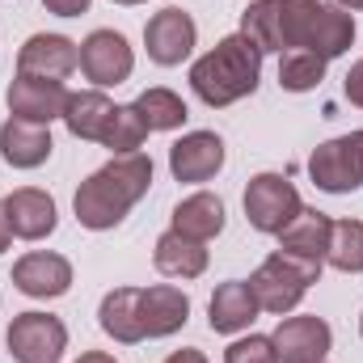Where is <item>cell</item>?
<instances>
[{
	"label": "cell",
	"mask_w": 363,
	"mask_h": 363,
	"mask_svg": "<svg viewBox=\"0 0 363 363\" xmlns=\"http://www.w3.org/2000/svg\"><path fill=\"white\" fill-rule=\"evenodd\" d=\"M300 211H304L300 190L283 178V174H258V178H250V186H245V220L258 233L279 237Z\"/></svg>",
	"instance_id": "obj_7"
},
{
	"label": "cell",
	"mask_w": 363,
	"mask_h": 363,
	"mask_svg": "<svg viewBox=\"0 0 363 363\" xmlns=\"http://www.w3.org/2000/svg\"><path fill=\"white\" fill-rule=\"evenodd\" d=\"M325 262L342 274L363 271V220H334L330 228V254Z\"/></svg>",
	"instance_id": "obj_26"
},
{
	"label": "cell",
	"mask_w": 363,
	"mask_h": 363,
	"mask_svg": "<svg viewBox=\"0 0 363 363\" xmlns=\"http://www.w3.org/2000/svg\"><path fill=\"white\" fill-rule=\"evenodd\" d=\"M131 106H135V114L144 118L148 131H178L182 123L190 118L186 101H182L174 89H161V85H157V89H144Z\"/></svg>",
	"instance_id": "obj_25"
},
{
	"label": "cell",
	"mask_w": 363,
	"mask_h": 363,
	"mask_svg": "<svg viewBox=\"0 0 363 363\" xmlns=\"http://www.w3.org/2000/svg\"><path fill=\"white\" fill-rule=\"evenodd\" d=\"M114 4H144V0H114Z\"/></svg>",
	"instance_id": "obj_36"
},
{
	"label": "cell",
	"mask_w": 363,
	"mask_h": 363,
	"mask_svg": "<svg viewBox=\"0 0 363 363\" xmlns=\"http://www.w3.org/2000/svg\"><path fill=\"white\" fill-rule=\"evenodd\" d=\"M9 241H13V228H9V216H4V199H0V254L9 250Z\"/></svg>",
	"instance_id": "obj_33"
},
{
	"label": "cell",
	"mask_w": 363,
	"mask_h": 363,
	"mask_svg": "<svg viewBox=\"0 0 363 363\" xmlns=\"http://www.w3.org/2000/svg\"><path fill=\"white\" fill-rule=\"evenodd\" d=\"M224 140L216 131H190L169 148V174L178 182H211L224 169Z\"/></svg>",
	"instance_id": "obj_14"
},
{
	"label": "cell",
	"mask_w": 363,
	"mask_h": 363,
	"mask_svg": "<svg viewBox=\"0 0 363 363\" xmlns=\"http://www.w3.org/2000/svg\"><path fill=\"white\" fill-rule=\"evenodd\" d=\"M194 43H199V26H194V17H190L186 9H178V4L152 13L148 26H144L148 60L161 64V68H178L182 60H190Z\"/></svg>",
	"instance_id": "obj_9"
},
{
	"label": "cell",
	"mask_w": 363,
	"mask_h": 363,
	"mask_svg": "<svg viewBox=\"0 0 363 363\" xmlns=\"http://www.w3.org/2000/svg\"><path fill=\"white\" fill-rule=\"evenodd\" d=\"M77 363H118V359H114V355H106V351H85Z\"/></svg>",
	"instance_id": "obj_34"
},
{
	"label": "cell",
	"mask_w": 363,
	"mask_h": 363,
	"mask_svg": "<svg viewBox=\"0 0 363 363\" xmlns=\"http://www.w3.org/2000/svg\"><path fill=\"white\" fill-rule=\"evenodd\" d=\"M4 216H9V228L13 237L21 241H43L55 233L60 224V211H55V199L47 190H34V186H21L4 199Z\"/></svg>",
	"instance_id": "obj_15"
},
{
	"label": "cell",
	"mask_w": 363,
	"mask_h": 363,
	"mask_svg": "<svg viewBox=\"0 0 363 363\" xmlns=\"http://www.w3.org/2000/svg\"><path fill=\"white\" fill-rule=\"evenodd\" d=\"M68 85L64 81H47V77H26L17 72L13 85L4 93L9 101V118H21V123H38V127H51L55 118H64L68 110Z\"/></svg>",
	"instance_id": "obj_8"
},
{
	"label": "cell",
	"mask_w": 363,
	"mask_h": 363,
	"mask_svg": "<svg viewBox=\"0 0 363 363\" xmlns=\"http://www.w3.org/2000/svg\"><path fill=\"white\" fill-rule=\"evenodd\" d=\"M13 287L26 291L30 300H55L72 287V262L51 250H34L13 262Z\"/></svg>",
	"instance_id": "obj_13"
},
{
	"label": "cell",
	"mask_w": 363,
	"mask_h": 363,
	"mask_svg": "<svg viewBox=\"0 0 363 363\" xmlns=\"http://www.w3.org/2000/svg\"><path fill=\"white\" fill-rule=\"evenodd\" d=\"M279 13H283V51H313L321 60H338L355 43V17L342 4L279 0Z\"/></svg>",
	"instance_id": "obj_3"
},
{
	"label": "cell",
	"mask_w": 363,
	"mask_h": 363,
	"mask_svg": "<svg viewBox=\"0 0 363 363\" xmlns=\"http://www.w3.org/2000/svg\"><path fill=\"white\" fill-rule=\"evenodd\" d=\"M308 178L325 194H351L363 186V131L325 140L308 157Z\"/></svg>",
	"instance_id": "obj_5"
},
{
	"label": "cell",
	"mask_w": 363,
	"mask_h": 363,
	"mask_svg": "<svg viewBox=\"0 0 363 363\" xmlns=\"http://www.w3.org/2000/svg\"><path fill=\"white\" fill-rule=\"evenodd\" d=\"M51 131L38 127V123H21V118H9L0 127V157L4 165L13 169H38L51 161Z\"/></svg>",
	"instance_id": "obj_19"
},
{
	"label": "cell",
	"mask_w": 363,
	"mask_h": 363,
	"mask_svg": "<svg viewBox=\"0 0 363 363\" xmlns=\"http://www.w3.org/2000/svg\"><path fill=\"white\" fill-rule=\"evenodd\" d=\"M81 72L93 81V89L123 85L135 72V51L118 30H93L81 43Z\"/></svg>",
	"instance_id": "obj_10"
},
{
	"label": "cell",
	"mask_w": 363,
	"mask_h": 363,
	"mask_svg": "<svg viewBox=\"0 0 363 363\" xmlns=\"http://www.w3.org/2000/svg\"><path fill=\"white\" fill-rule=\"evenodd\" d=\"M359 334H363V317H359Z\"/></svg>",
	"instance_id": "obj_37"
},
{
	"label": "cell",
	"mask_w": 363,
	"mask_h": 363,
	"mask_svg": "<svg viewBox=\"0 0 363 363\" xmlns=\"http://www.w3.org/2000/svg\"><path fill=\"white\" fill-rule=\"evenodd\" d=\"M140 317H144V338H169L190 321V296L174 283L140 287Z\"/></svg>",
	"instance_id": "obj_16"
},
{
	"label": "cell",
	"mask_w": 363,
	"mask_h": 363,
	"mask_svg": "<svg viewBox=\"0 0 363 363\" xmlns=\"http://www.w3.org/2000/svg\"><path fill=\"white\" fill-rule=\"evenodd\" d=\"M114 114V101L106 97L101 89H85V93H72L68 97V110H64V123L77 140H97L101 144V131Z\"/></svg>",
	"instance_id": "obj_23"
},
{
	"label": "cell",
	"mask_w": 363,
	"mask_h": 363,
	"mask_svg": "<svg viewBox=\"0 0 363 363\" xmlns=\"http://www.w3.org/2000/svg\"><path fill=\"white\" fill-rule=\"evenodd\" d=\"M258 313H262V308H258V296H254V287H250L245 279L220 283V287L211 291V300H207V325H211L216 334H241V330L254 325Z\"/></svg>",
	"instance_id": "obj_17"
},
{
	"label": "cell",
	"mask_w": 363,
	"mask_h": 363,
	"mask_svg": "<svg viewBox=\"0 0 363 363\" xmlns=\"http://www.w3.org/2000/svg\"><path fill=\"white\" fill-rule=\"evenodd\" d=\"M97 325L123 342V347H135L144 342V317H140V287H114L101 296V308H97Z\"/></svg>",
	"instance_id": "obj_20"
},
{
	"label": "cell",
	"mask_w": 363,
	"mask_h": 363,
	"mask_svg": "<svg viewBox=\"0 0 363 363\" xmlns=\"http://www.w3.org/2000/svg\"><path fill=\"white\" fill-rule=\"evenodd\" d=\"M174 233L182 237H194V241H211V237H220L224 233V203H220V194H211V190H194V194H186L178 207H174Z\"/></svg>",
	"instance_id": "obj_22"
},
{
	"label": "cell",
	"mask_w": 363,
	"mask_h": 363,
	"mask_svg": "<svg viewBox=\"0 0 363 363\" xmlns=\"http://www.w3.org/2000/svg\"><path fill=\"white\" fill-rule=\"evenodd\" d=\"M4 347L13 363H60L68 351V325L51 313H17L9 321Z\"/></svg>",
	"instance_id": "obj_6"
},
{
	"label": "cell",
	"mask_w": 363,
	"mask_h": 363,
	"mask_svg": "<svg viewBox=\"0 0 363 363\" xmlns=\"http://www.w3.org/2000/svg\"><path fill=\"white\" fill-rule=\"evenodd\" d=\"M77 68H81V47L64 34H30L17 51V72H26V77L64 81Z\"/></svg>",
	"instance_id": "obj_12"
},
{
	"label": "cell",
	"mask_w": 363,
	"mask_h": 363,
	"mask_svg": "<svg viewBox=\"0 0 363 363\" xmlns=\"http://www.w3.org/2000/svg\"><path fill=\"white\" fill-rule=\"evenodd\" d=\"M262 81V51L245 38V34H228L220 38L203 60H194L190 68V89L199 93L203 106L220 110V106H233L241 97L258 89Z\"/></svg>",
	"instance_id": "obj_2"
},
{
	"label": "cell",
	"mask_w": 363,
	"mask_h": 363,
	"mask_svg": "<svg viewBox=\"0 0 363 363\" xmlns=\"http://www.w3.org/2000/svg\"><path fill=\"white\" fill-rule=\"evenodd\" d=\"M338 4H342L347 13H363V0H338Z\"/></svg>",
	"instance_id": "obj_35"
},
{
	"label": "cell",
	"mask_w": 363,
	"mask_h": 363,
	"mask_svg": "<svg viewBox=\"0 0 363 363\" xmlns=\"http://www.w3.org/2000/svg\"><path fill=\"white\" fill-rule=\"evenodd\" d=\"M148 186H152V161L144 152L114 157L110 165H101L97 174H89L77 186L72 211H77L81 228H89V233L118 228L127 220V211L148 194Z\"/></svg>",
	"instance_id": "obj_1"
},
{
	"label": "cell",
	"mask_w": 363,
	"mask_h": 363,
	"mask_svg": "<svg viewBox=\"0 0 363 363\" xmlns=\"http://www.w3.org/2000/svg\"><path fill=\"white\" fill-rule=\"evenodd\" d=\"M330 228L334 220L325 211H313L304 207L283 233H279V250L300 258V262H313V267H325V254H330Z\"/></svg>",
	"instance_id": "obj_18"
},
{
	"label": "cell",
	"mask_w": 363,
	"mask_h": 363,
	"mask_svg": "<svg viewBox=\"0 0 363 363\" xmlns=\"http://www.w3.org/2000/svg\"><path fill=\"white\" fill-rule=\"evenodd\" d=\"M47 4V13H55V17H81L85 9H89V0H43Z\"/></svg>",
	"instance_id": "obj_31"
},
{
	"label": "cell",
	"mask_w": 363,
	"mask_h": 363,
	"mask_svg": "<svg viewBox=\"0 0 363 363\" xmlns=\"http://www.w3.org/2000/svg\"><path fill=\"white\" fill-rule=\"evenodd\" d=\"M342 93H347L351 106H359L363 110V60L351 64V72H347V81H342Z\"/></svg>",
	"instance_id": "obj_30"
},
{
	"label": "cell",
	"mask_w": 363,
	"mask_h": 363,
	"mask_svg": "<svg viewBox=\"0 0 363 363\" xmlns=\"http://www.w3.org/2000/svg\"><path fill=\"white\" fill-rule=\"evenodd\" d=\"M152 262H157V271L165 274V279H182V283H186V279H199V274L207 271V245L169 228V233L157 237Z\"/></svg>",
	"instance_id": "obj_21"
},
{
	"label": "cell",
	"mask_w": 363,
	"mask_h": 363,
	"mask_svg": "<svg viewBox=\"0 0 363 363\" xmlns=\"http://www.w3.org/2000/svg\"><path fill=\"white\" fill-rule=\"evenodd\" d=\"M144 140H148V127L135 114V106H114V114L101 131V148H110L114 157H127V152H140Z\"/></svg>",
	"instance_id": "obj_27"
},
{
	"label": "cell",
	"mask_w": 363,
	"mask_h": 363,
	"mask_svg": "<svg viewBox=\"0 0 363 363\" xmlns=\"http://www.w3.org/2000/svg\"><path fill=\"white\" fill-rule=\"evenodd\" d=\"M317 279H321V267L300 262V258L274 250L271 258L250 274V287H254V296H258V308L283 317V313H291V308L304 300V291H308Z\"/></svg>",
	"instance_id": "obj_4"
},
{
	"label": "cell",
	"mask_w": 363,
	"mask_h": 363,
	"mask_svg": "<svg viewBox=\"0 0 363 363\" xmlns=\"http://www.w3.org/2000/svg\"><path fill=\"white\" fill-rule=\"evenodd\" d=\"M224 363H279V355H274L271 338L250 334V338H237V342L224 351Z\"/></svg>",
	"instance_id": "obj_29"
},
{
	"label": "cell",
	"mask_w": 363,
	"mask_h": 363,
	"mask_svg": "<svg viewBox=\"0 0 363 363\" xmlns=\"http://www.w3.org/2000/svg\"><path fill=\"white\" fill-rule=\"evenodd\" d=\"M279 363H325L334 347V330L321 317H283L271 334Z\"/></svg>",
	"instance_id": "obj_11"
},
{
	"label": "cell",
	"mask_w": 363,
	"mask_h": 363,
	"mask_svg": "<svg viewBox=\"0 0 363 363\" xmlns=\"http://www.w3.org/2000/svg\"><path fill=\"white\" fill-rule=\"evenodd\" d=\"M165 363H207V355H203V351H194V347H182V351H174Z\"/></svg>",
	"instance_id": "obj_32"
},
{
	"label": "cell",
	"mask_w": 363,
	"mask_h": 363,
	"mask_svg": "<svg viewBox=\"0 0 363 363\" xmlns=\"http://www.w3.org/2000/svg\"><path fill=\"white\" fill-rule=\"evenodd\" d=\"M241 34L262 51L283 55V13H279V0H254L245 13H241Z\"/></svg>",
	"instance_id": "obj_24"
},
{
	"label": "cell",
	"mask_w": 363,
	"mask_h": 363,
	"mask_svg": "<svg viewBox=\"0 0 363 363\" xmlns=\"http://www.w3.org/2000/svg\"><path fill=\"white\" fill-rule=\"evenodd\" d=\"M325 64H330V60H321V55H313V51H283V55H279V85L287 93L317 89V85L325 81Z\"/></svg>",
	"instance_id": "obj_28"
}]
</instances>
